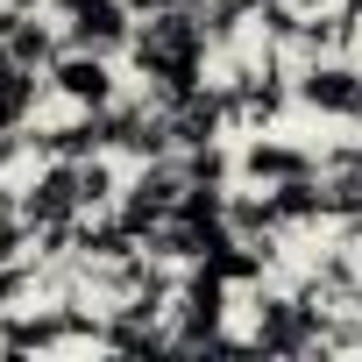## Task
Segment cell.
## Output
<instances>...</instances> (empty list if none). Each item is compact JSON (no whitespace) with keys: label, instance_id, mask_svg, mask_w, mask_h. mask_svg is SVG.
Masks as SVG:
<instances>
[{"label":"cell","instance_id":"obj_1","mask_svg":"<svg viewBox=\"0 0 362 362\" xmlns=\"http://www.w3.org/2000/svg\"><path fill=\"white\" fill-rule=\"evenodd\" d=\"M206 64H214V36H206V15H199V8L135 15L128 71H135L142 93H156V100H185V93L206 86Z\"/></svg>","mask_w":362,"mask_h":362},{"label":"cell","instance_id":"obj_2","mask_svg":"<svg viewBox=\"0 0 362 362\" xmlns=\"http://www.w3.org/2000/svg\"><path fill=\"white\" fill-rule=\"evenodd\" d=\"M291 100L320 121H348L362 128V57L355 50H320L291 71Z\"/></svg>","mask_w":362,"mask_h":362},{"label":"cell","instance_id":"obj_3","mask_svg":"<svg viewBox=\"0 0 362 362\" xmlns=\"http://www.w3.org/2000/svg\"><path fill=\"white\" fill-rule=\"evenodd\" d=\"M320 170H327V156L298 135H242L235 142V185L277 192V185H298V177H320Z\"/></svg>","mask_w":362,"mask_h":362},{"label":"cell","instance_id":"obj_4","mask_svg":"<svg viewBox=\"0 0 362 362\" xmlns=\"http://www.w3.org/2000/svg\"><path fill=\"white\" fill-rule=\"evenodd\" d=\"M50 78V100L57 107H78V114H107L121 93H128V78L114 71V57H100V50H57V64L43 71Z\"/></svg>","mask_w":362,"mask_h":362},{"label":"cell","instance_id":"obj_5","mask_svg":"<svg viewBox=\"0 0 362 362\" xmlns=\"http://www.w3.org/2000/svg\"><path fill=\"white\" fill-rule=\"evenodd\" d=\"M50 22L64 29L71 50H100V57H128V36H135L128 0H50Z\"/></svg>","mask_w":362,"mask_h":362},{"label":"cell","instance_id":"obj_6","mask_svg":"<svg viewBox=\"0 0 362 362\" xmlns=\"http://www.w3.org/2000/svg\"><path fill=\"white\" fill-rule=\"evenodd\" d=\"M43 100H50V78L29 71V64H8V71H0V135L29 128V121L43 114Z\"/></svg>","mask_w":362,"mask_h":362},{"label":"cell","instance_id":"obj_7","mask_svg":"<svg viewBox=\"0 0 362 362\" xmlns=\"http://www.w3.org/2000/svg\"><path fill=\"white\" fill-rule=\"evenodd\" d=\"M8 8H50V0H8Z\"/></svg>","mask_w":362,"mask_h":362}]
</instances>
